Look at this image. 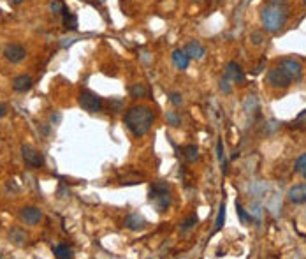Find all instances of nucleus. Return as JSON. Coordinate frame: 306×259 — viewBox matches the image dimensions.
<instances>
[{
	"mask_svg": "<svg viewBox=\"0 0 306 259\" xmlns=\"http://www.w3.org/2000/svg\"><path fill=\"white\" fill-rule=\"evenodd\" d=\"M195 224H197V215H190V217H187V219L183 220L180 227H182V231H190Z\"/></svg>",
	"mask_w": 306,
	"mask_h": 259,
	"instance_id": "21",
	"label": "nucleus"
},
{
	"mask_svg": "<svg viewBox=\"0 0 306 259\" xmlns=\"http://www.w3.org/2000/svg\"><path fill=\"white\" fill-rule=\"evenodd\" d=\"M32 85H34L32 78L29 74H20V76H16L12 80V88L16 90V92H29L32 88Z\"/></svg>",
	"mask_w": 306,
	"mask_h": 259,
	"instance_id": "13",
	"label": "nucleus"
},
{
	"mask_svg": "<svg viewBox=\"0 0 306 259\" xmlns=\"http://www.w3.org/2000/svg\"><path fill=\"white\" fill-rule=\"evenodd\" d=\"M303 2H305V4H306V0H303Z\"/></svg>",
	"mask_w": 306,
	"mask_h": 259,
	"instance_id": "36",
	"label": "nucleus"
},
{
	"mask_svg": "<svg viewBox=\"0 0 306 259\" xmlns=\"http://www.w3.org/2000/svg\"><path fill=\"white\" fill-rule=\"evenodd\" d=\"M20 219L29 226H36L42 219V210L37 207H25L20 210Z\"/></svg>",
	"mask_w": 306,
	"mask_h": 259,
	"instance_id": "9",
	"label": "nucleus"
},
{
	"mask_svg": "<svg viewBox=\"0 0 306 259\" xmlns=\"http://www.w3.org/2000/svg\"><path fill=\"white\" fill-rule=\"evenodd\" d=\"M305 170H306V154H303V155H299V157L296 159L294 171L296 173H303Z\"/></svg>",
	"mask_w": 306,
	"mask_h": 259,
	"instance_id": "23",
	"label": "nucleus"
},
{
	"mask_svg": "<svg viewBox=\"0 0 306 259\" xmlns=\"http://www.w3.org/2000/svg\"><path fill=\"white\" fill-rule=\"evenodd\" d=\"M165 118H167V122H169V124H171L173 127H178L180 124H182L180 117H178V115L174 113V111H167V113H165Z\"/></svg>",
	"mask_w": 306,
	"mask_h": 259,
	"instance_id": "25",
	"label": "nucleus"
},
{
	"mask_svg": "<svg viewBox=\"0 0 306 259\" xmlns=\"http://www.w3.org/2000/svg\"><path fill=\"white\" fill-rule=\"evenodd\" d=\"M226 78L234 81V83H241V81L245 80V73H243L241 65H239L238 62H229L226 67Z\"/></svg>",
	"mask_w": 306,
	"mask_h": 259,
	"instance_id": "11",
	"label": "nucleus"
},
{
	"mask_svg": "<svg viewBox=\"0 0 306 259\" xmlns=\"http://www.w3.org/2000/svg\"><path fill=\"white\" fill-rule=\"evenodd\" d=\"M125 226H127V229H130V231H143L146 227V220L143 219L141 215L132 214L125 219Z\"/></svg>",
	"mask_w": 306,
	"mask_h": 259,
	"instance_id": "15",
	"label": "nucleus"
},
{
	"mask_svg": "<svg viewBox=\"0 0 306 259\" xmlns=\"http://www.w3.org/2000/svg\"><path fill=\"white\" fill-rule=\"evenodd\" d=\"M130 93H132V97H146L148 90L143 85H134L132 88H130Z\"/></svg>",
	"mask_w": 306,
	"mask_h": 259,
	"instance_id": "24",
	"label": "nucleus"
},
{
	"mask_svg": "<svg viewBox=\"0 0 306 259\" xmlns=\"http://www.w3.org/2000/svg\"><path fill=\"white\" fill-rule=\"evenodd\" d=\"M169 101L173 102L174 106H182L183 104V99H182V93H178V92H173L169 95Z\"/></svg>",
	"mask_w": 306,
	"mask_h": 259,
	"instance_id": "28",
	"label": "nucleus"
},
{
	"mask_svg": "<svg viewBox=\"0 0 306 259\" xmlns=\"http://www.w3.org/2000/svg\"><path fill=\"white\" fill-rule=\"evenodd\" d=\"M185 53L193 60H201L206 55V48L199 43V41H190L189 44L185 46Z\"/></svg>",
	"mask_w": 306,
	"mask_h": 259,
	"instance_id": "12",
	"label": "nucleus"
},
{
	"mask_svg": "<svg viewBox=\"0 0 306 259\" xmlns=\"http://www.w3.org/2000/svg\"><path fill=\"white\" fill-rule=\"evenodd\" d=\"M79 106L88 113H97L102 110V101L101 97H97V93L90 92V90H81L79 92Z\"/></svg>",
	"mask_w": 306,
	"mask_h": 259,
	"instance_id": "4",
	"label": "nucleus"
},
{
	"mask_svg": "<svg viewBox=\"0 0 306 259\" xmlns=\"http://www.w3.org/2000/svg\"><path fill=\"white\" fill-rule=\"evenodd\" d=\"M303 176H305V180H306V170H305V171H303Z\"/></svg>",
	"mask_w": 306,
	"mask_h": 259,
	"instance_id": "34",
	"label": "nucleus"
},
{
	"mask_svg": "<svg viewBox=\"0 0 306 259\" xmlns=\"http://www.w3.org/2000/svg\"><path fill=\"white\" fill-rule=\"evenodd\" d=\"M217 2H222V0H217Z\"/></svg>",
	"mask_w": 306,
	"mask_h": 259,
	"instance_id": "35",
	"label": "nucleus"
},
{
	"mask_svg": "<svg viewBox=\"0 0 306 259\" xmlns=\"http://www.w3.org/2000/svg\"><path fill=\"white\" fill-rule=\"evenodd\" d=\"M9 2H11L12 5H18V4H21V2H23V0H9Z\"/></svg>",
	"mask_w": 306,
	"mask_h": 259,
	"instance_id": "33",
	"label": "nucleus"
},
{
	"mask_svg": "<svg viewBox=\"0 0 306 259\" xmlns=\"http://www.w3.org/2000/svg\"><path fill=\"white\" fill-rule=\"evenodd\" d=\"M53 254H55V258H58V259L73 258V251H71L69 245H65V243H60V245H57V247H53Z\"/></svg>",
	"mask_w": 306,
	"mask_h": 259,
	"instance_id": "18",
	"label": "nucleus"
},
{
	"mask_svg": "<svg viewBox=\"0 0 306 259\" xmlns=\"http://www.w3.org/2000/svg\"><path fill=\"white\" fill-rule=\"evenodd\" d=\"M62 18H64V27L67 30H77V18H76V14L74 12H71L69 11L67 7H62Z\"/></svg>",
	"mask_w": 306,
	"mask_h": 259,
	"instance_id": "16",
	"label": "nucleus"
},
{
	"mask_svg": "<svg viewBox=\"0 0 306 259\" xmlns=\"http://www.w3.org/2000/svg\"><path fill=\"white\" fill-rule=\"evenodd\" d=\"M21 157H23V161L27 162V166H30V168H40L42 164H44V157H42V154L37 152L36 148H32V146H29V145L21 146Z\"/></svg>",
	"mask_w": 306,
	"mask_h": 259,
	"instance_id": "7",
	"label": "nucleus"
},
{
	"mask_svg": "<svg viewBox=\"0 0 306 259\" xmlns=\"http://www.w3.org/2000/svg\"><path fill=\"white\" fill-rule=\"evenodd\" d=\"M183 154H185V159L189 162L197 161V157H199L197 146H195V145H187L185 148H183Z\"/></svg>",
	"mask_w": 306,
	"mask_h": 259,
	"instance_id": "19",
	"label": "nucleus"
},
{
	"mask_svg": "<svg viewBox=\"0 0 306 259\" xmlns=\"http://www.w3.org/2000/svg\"><path fill=\"white\" fill-rule=\"evenodd\" d=\"M150 201L153 203V207L157 208L158 214L169 210L171 203H173V196H171V185L167 182H155L150 187Z\"/></svg>",
	"mask_w": 306,
	"mask_h": 259,
	"instance_id": "3",
	"label": "nucleus"
},
{
	"mask_svg": "<svg viewBox=\"0 0 306 259\" xmlns=\"http://www.w3.org/2000/svg\"><path fill=\"white\" fill-rule=\"evenodd\" d=\"M62 7H64V4L58 2V0H53L51 4H49V9H51L53 12H57V14H60L62 12Z\"/></svg>",
	"mask_w": 306,
	"mask_h": 259,
	"instance_id": "30",
	"label": "nucleus"
},
{
	"mask_svg": "<svg viewBox=\"0 0 306 259\" xmlns=\"http://www.w3.org/2000/svg\"><path fill=\"white\" fill-rule=\"evenodd\" d=\"M25 57H27V49L21 44L12 43V44H7L4 48V58L11 64H20V62H23Z\"/></svg>",
	"mask_w": 306,
	"mask_h": 259,
	"instance_id": "8",
	"label": "nucleus"
},
{
	"mask_svg": "<svg viewBox=\"0 0 306 259\" xmlns=\"http://www.w3.org/2000/svg\"><path fill=\"white\" fill-rule=\"evenodd\" d=\"M268 81H269V85L273 86V88H287V86L292 85V80H290L278 65L268 73Z\"/></svg>",
	"mask_w": 306,
	"mask_h": 259,
	"instance_id": "6",
	"label": "nucleus"
},
{
	"mask_svg": "<svg viewBox=\"0 0 306 259\" xmlns=\"http://www.w3.org/2000/svg\"><path fill=\"white\" fill-rule=\"evenodd\" d=\"M271 4H276V5H283L285 4V0H269Z\"/></svg>",
	"mask_w": 306,
	"mask_h": 259,
	"instance_id": "32",
	"label": "nucleus"
},
{
	"mask_svg": "<svg viewBox=\"0 0 306 259\" xmlns=\"http://www.w3.org/2000/svg\"><path fill=\"white\" fill-rule=\"evenodd\" d=\"M250 41H252V44L261 46L262 41H264V36H262V32H252V36H250Z\"/></svg>",
	"mask_w": 306,
	"mask_h": 259,
	"instance_id": "27",
	"label": "nucleus"
},
{
	"mask_svg": "<svg viewBox=\"0 0 306 259\" xmlns=\"http://www.w3.org/2000/svg\"><path fill=\"white\" fill-rule=\"evenodd\" d=\"M27 233H25L21 227H12L11 231H9V240H11L12 243H16V245H23L25 242H27Z\"/></svg>",
	"mask_w": 306,
	"mask_h": 259,
	"instance_id": "17",
	"label": "nucleus"
},
{
	"mask_svg": "<svg viewBox=\"0 0 306 259\" xmlns=\"http://www.w3.org/2000/svg\"><path fill=\"white\" fill-rule=\"evenodd\" d=\"M287 198L294 205H305L306 203V183H298V185L290 187L287 192Z\"/></svg>",
	"mask_w": 306,
	"mask_h": 259,
	"instance_id": "10",
	"label": "nucleus"
},
{
	"mask_svg": "<svg viewBox=\"0 0 306 259\" xmlns=\"http://www.w3.org/2000/svg\"><path fill=\"white\" fill-rule=\"evenodd\" d=\"M236 212H238V215H239V219H241V222H248V220H252V217L245 214V210H243V207L239 205L238 201H236Z\"/></svg>",
	"mask_w": 306,
	"mask_h": 259,
	"instance_id": "26",
	"label": "nucleus"
},
{
	"mask_svg": "<svg viewBox=\"0 0 306 259\" xmlns=\"http://www.w3.org/2000/svg\"><path fill=\"white\" fill-rule=\"evenodd\" d=\"M5 113H7V108H5V106L2 104V102H0V118L5 117Z\"/></svg>",
	"mask_w": 306,
	"mask_h": 259,
	"instance_id": "31",
	"label": "nucleus"
},
{
	"mask_svg": "<svg viewBox=\"0 0 306 259\" xmlns=\"http://www.w3.org/2000/svg\"><path fill=\"white\" fill-rule=\"evenodd\" d=\"M173 64L176 69L185 71L190 64V57L185 53V49H174L173 51Z\"/></svg>",
	"mask_w": 306,
	"mask_h": 259,
	"instance_id": "14",
	"label": "nucleus"
},
{
	"mask_svg": "<svg viewBox=\"0 0 306 259\" xmlns=\"http://www.w3.org/2000/svg\"><path fill=\"white\" fill-rule=\"evenodd\" d=\"M250 217H252V220H257V222H261V217H262V212H261V205L259 203H254L252 207H250Z\"/></svg>",
	"mask_w": 306,
	"mask_h": 259,
	"instance_id": "22",
	"label": "nucleus"
},
{
	"mask_svg": "<svg viewBox=\"0 0 306 259\" xmlns=\"http://www.w3.org/2000/svg\"><path fill=\"white\" fill-rule=\"evenodd\" d=\"M224 220H226V203L222 201L220 205V210H218V217H217V222H215V233L222 229L224 226Z\"/></svg>",
	"mask_w": 306,
	"mask_h": 259,
	"instance_id": "20",
	"label": "nucleus"
},
{
	"mask_svg": "<svg viewBox=\"0 0 306 259\" xmlns=\"http://www.w3.org/2000/svg\"><path fill=\"white\" fill-rule=\"evenodd\" d=\"M153 111L146 106H132L129 111L125 113V126L136 138H143L145 134L150 132L153 126Z\"/></svg>",
	"mask_w": 306,
	"mask_h": 259,
	"instance_id": "1",
	"label": "nucleus"
},
{
	"mask_svg": "<svg viewBox=\"0 0 306 259\" xmlns=\"http://www.w3.org/2000/svg\"><path fill=\"white\" fill-rule=\"evenodd\" d=\"M278 67L292 80V83L299 81L303 78V65L298 60H294V58H283V60H280Z\"/></svg>",
	"mask_w": 306,
	"mask_h": 259,
	"instance_id": "5",
	"label": "nucleus"
},
{
	"mask_svg": "<svg viewBox=\"0 0 306 259\" xmlns=\"http://www.w3.org/2000/svg\"><path fill=\"white\" fill-rule=\"evenodd\" d=\"M261 20L264 29L268 32L274 34L282 29L287 21V11L283 9V5H276V4H269L262 9L261 12Z\"/></svg>",
	"mask_w": 306,
	"mask_h": 259,
	"instance_id": "2",
	"label": "nucleus"
},
{
	"mask_svg": "<svg viewBox=\"0 0 306 259\" xmlns=\"http://www.w3.org/2000/svg\"><path fill=\"white\" fill-rule=\"evenodd\" d=\"M229 83H230V80H227L226 76L222 78V81H220V88L224 90V92H226V93H230V92H232V88H230Z\"/></svg>",
	"mask_w": 306,
	"mask_h": 259,
	"instance_id": "29",
	"label": "nucleus"
}]
</instances>
